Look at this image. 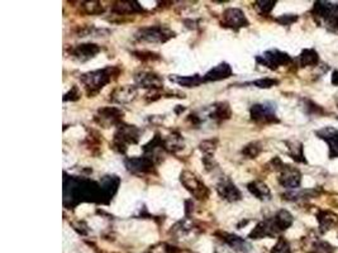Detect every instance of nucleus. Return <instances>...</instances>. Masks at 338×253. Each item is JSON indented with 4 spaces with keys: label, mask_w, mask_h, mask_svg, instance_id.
Returning a JSON list of instances; mask_svg holds the SVG:
<instances>
[{
    "label": "nucleus",
    "mask_w": 338,
    "mask_h": 253,
    "mask_svg": "<svg viewBox=\"0 0 338 253\" xmlns=\"http://www.w3.org/2000/svg\"><path fill=\"white\" fill-rule=\"evenodd\" d=\"M271 253H291L290 245H289V243L284 238H279L278 243L272 248Z\"/></svg>",
    "instance_id": "27"
},
{
    "label": "nucleus",
    "mask_w": 338,
    "mask_h": 253,
    "mask_svg": "<svg viewBox=\"0 0 338 253\" xmlns=\"http://www.w3.org/2000/svg\"><path fill=\"white\" fill-rule=\"evenodd\" d=\"M117 69H108L104 70H98V71L89 72V74H85L81 76V81L84 82V85L86 86L87 92L89 94H94V92H98L101 87L105 86L109 81L111 80V75L113 71H116Z\"/></svg>",
    "instance_id": "2"
},
{
    "label": "nucleus",
    "mask_w": 338,
    "mask_h": 253,
    "mask_svg": "<svg viewBox=\"0 0 338 253\" xmlns=\"http://www.w3.org/2000/svg\"><path fill=\"white\" fill-rule=\"evenodd\" d=\"M222 239L224 240V242L227 243L230 247H232L233 249L238 250V252L249 253V252H251V249H252L251 244H250L247 240L243 239V238L238 237V235L227 234V233H224V234H223Z\"/></svg>",
    "instance_id": "14"
},
{
    "label": "nucleus",
    "mask_w": 338,
    "mask_h": 253,
    "mask_svg": "<svg viewBox=\"0 0 338 253\" xmlns=\"http://www.w3.org/2000/svg\"><path fill=\"white\" fill-rule=\"evenodd\" d=\"M126 167L132 172H150L153 169V162L148 157L128 158L126 160Z\"/></svg>",
    "instance_id": "11"
},
{
    "label": "nucleus",
    "mask_w": 338,
    "mask_h": 253,
    "mask_svg": "<svg viewBox=\"0 0 338 253\" xmlns=\"http://www.w3.org/2000/svg\"><path fill=\"white\" fill-rule=\"evenodd\" d=\"M100 51V48L93 43H87V45H80L72 50V55L80 61H87L93 58L96 53Z\"/></svg>",
    "instance_id": "15"
},
{
    "label": "nucleus",
    "mask_w": 338,
    "mask_h": 253,
    "mask_svg": "<svg viewBox=\"0 0 338 253\" xmlns=\"http://www.w3.org/2000/svg\"><path fill=\"white\" fill-rule=\"evenodd\" d=\"M275 4H276V2H274V0H260V2H256V8L259 9L261 14H267L271 12Z\"/></svg>",
    "instance_id": "26"
},
{
    "label": "nucleus",
    "mask_w": 338,
    "mask_h": 253,
    "mask_svg": "<svg viewBox=\"0 0 338 253\" xmlns=\"http://www.w3.org/2000/svg\"><path fill=\"white\" fill-rule=\"evenodd\" d=\"M136 95V89L132 86H122L113 92V100L117 103H128L133 100Z\"/></svg>",
    "instance_id": "18"
},
{
    "label": "nucleus",
    "mask_w": 338,
    "mask_h": 253,
    "mask_svg": "<svg viewBox=\"0 0 338 253\" xmlns=\"http://www.w3.org/2000/svg\"><path fill=\"white\" fill-rule=\"evenodd\" d=\"M243 153L246 156H249V157H256L260 153V146L257 143H251V145H249L243 150Z\"/></svg>",
    "instance_id": "31"
},
{
    "label": "nucleus",
    "mask_w": 338,
    "mask_h": 253,
    "mask_svg": "<svg viewBox=\"0 0 338 253\" xmlns=\"http://www.w3.org/2000/svg\"><path fill=\"white\" fill-rule=\"evenodd\" d=\"M251 118L261 123H270L276 120L275 116V105L270 103L256 104L251 108Z\"/></svg>",
    "instance_id": "6"
},
{
    "label": "nucleus",
    "mask_w": 338,
    "mask_h": 253,
    "mask_svg": "<svg viewBox=\"0 0 338 253\" xmlns=\"http://www.w3.org/2000/svg\"><path fill=\"white\" fill-rule=\"evenodd\" d=\"M123 115V111L119 110L118 108H104L100 109L98 113V118L100 119L99 123L104 125H110V124L117 123Z\"/></svg>",
    "instance_id": "16"
},
{
    "label": "nucleus",
    "mask_w": 338,
    "mask_h": 253,
    "mask_svg": "<svg viewBox=\"0 0 338 253\" xmlns=\"http://www.w3.org/2000/svg\"><path fill=\"white\" fill-rule=\"evenodd\" d=\"M204 81H205L204 77H200L199 75H194V76H185V77H177L176 79L177 84L182 85V86H186V87H195Z\"/></svg>",
    "instance_id": "25"
},
{
    "label": "nucleus",
    "mask_w": 338,
    "mask_h": 253,
    "mask_svg": "<svg viewBox=\"0 0 338 253\" xmlns=\"http://www.w3.org/2000/svg\"><path fill=\"white\" fill-rule=\"evenodd\" d=\"M291 61L290 56L285 52H281L278 50L267 51L264 55L257 57V62L262 63L265 66L270 67V69H276V67L281 66V65H288Z\"/></svg>",
    "instance_id": "4"
},
{
    "label": "nucleus",
    "mask_w": 338,
    "mask_h": 253,
    "mask_svg": "<svg viewBox=\"0 0 338 253\" xmlns=\"http://www.w3.org/2000/svg\"><path fill=\"white\" fill-rule=\"evenodd\" d=\"M138 38L145 40L147 42H166L171 37H174V32L165 27H146L138 32Z\"/></svg>",
    "instance_id": "3"
},
{
    "label": "nucleus",
    "mask_w": 338,
    "mask_h": 253,
    "mask_svg": "<svg viewBox=\"0 0 338 253\" xmlns=\"http://www.w3.org/2000/svg\"><path fill=\"white\" fill-rule=\"evenodd\" d=\"M290 148V155L291 157L294 158V160H296V161H304L303 158V148H301V145H299V143H294Z\"/></svg>",
    "instance_id": "29"
},
{
    "label": "nucleus",
    "mask_w": 338,
    "mask_h": 253,
    "mask_svg": "<svg viewBox=\"0 0 338 253\" xmlns=\"http://www.w3.org/2000/svg\"><path fill=\"white\" fill-rule=\"evenodd\" d=\"M138 85L143 87H161L162 86V79L156 74L152 72H143V74L137 75L136 77Z\"/></svg>",
    "instance_id": "17"
},
{
    "label": "nucleus",
    "mask_w": 338,
    "mask_h": 253,
    "mask_svg": "<svg viewBox=\"0 0 338 253\" xmlns=\"http://www.w3.org/2000/svg\"><path fill=\"white\" fill-rule=\"evenodd\" d=\"M252 84L257 87H261V89H269V87H272L274 85L278 84V81H276V80H272V79H261V80H257V81L252 82Z\"/></svg>",
    "instance_id": "30"
},
{
    "label": "nucleus",
    "mask_w": 338,
    "mask_h": 253,
    "mask_svg": "<svg viewBox=\"0 0 338 253\" xmlns=\"http://www.w3.org/2000/svg\"><path fill=\"white\" fill-rule=\"evenodd\" d=\"M84 8L86 9V13L89 14H99L104 11L103 7L98 2H93V3H84Z\"/></svg>",
    "instance_id": "28"
},
{
    "label": "nucleus",
    "mask_w": 338,
    "mask_h": 253,
    "mask_svg": "<svg viewBox=\"0 0 338 253\" xmlns=\"http://www.w3.org/2000/svg\"><path fill=\"white\" fill-rule=\"evenodd\" d=\"M79 96H80V91H79V89L75 86V87H72V91H70L69 94L65 95L64 100L66 101V100H69V99H71V100H77V99H79Z\"/></svg>",
    "instance_id": "33"
},
{
    "label": "nucleus",
    "mask_w": 338,
    "mask_h": 253,
    "mask_svg": "<svg viewBox=\"0 0 338 253\" xmlns=\"http://www.w3.org/2000/svg\"><path fill=\"white\" fill-rule=\"evenodd\" d=\"M317 136L329 145L330 158L338 157V131L334 128H324L322 131H318Z\"/></svg>",
    "instance_id": "10"
},
{
    "label": "nucleus",
    "mask_w": 338,
    "mask_h": 253,
    "mask_svg": "<svg viewBox=\"0 0 338 253\" xmlns=\"http://www.w3.org/2000/svg\"><path fill=\"white\" fill-rule=\"evenodd\" d=\"M249 190L252 195H255L256 198L261 199V200L270 199V196H271L270 189L267 187V185L264 184V182H260V181L251 182V184L249 185Z\"/></svg>",
    "instance_id": "20"
},
{
    "label": "nucleus",
    "mask_w": 338,
    "mask_h": 253,
    "mask_svg": "<svg viewBox=\"0 0 338 253\" xmlns=\"http://www.w3.org/2000/svg\"><path fill=\"white\" fill-rule=\"evenodd\" d=\"M272 220H274V224L276 227V229L279 232H281V230H285L290 227L291 223H293V216H291V214L289 211L280 210L274 216Z\"/></svg>",
    "instance_id": "19"
},
{
    "label": "nucleus",
    "mask_w": 338,
    "mask_h": 253,
    "mask_svg": "<svg viewBox=\"0 0 338 253\" xmlns=\"http://www.w3.org/2000/svg\"><path fill=\"white\" fill-rule=\"evenodd\" d=\"M279 181L286 189H296L300 185L301 175L296 169H293L290 166H286L283 169Z\"/></svg>",
    "instance_id": "9"
},
{
    "label": "nucleus",
    "mask_w": 338,
    "mask_h": 253,
    "mask_svg": "<svg viewBox=\"0 0 338 253\" xmlns=\"http://www.w3.org/2000/svg\"><path fill=\"white\" fill-rule=\"evenodd\" d=\"M332 84L338 85V71H334L332 75Z\"/></svg>",
    "instance_id": "35"
},
{
    "label": "nucleus",
    "mask_w": 338,
    "mask_h": 253,
    "mask_svg": "<svg viewBox=\"0 0 338 253\" xmlns=\"http://www.w3.org/2000/svg\"><path fill=\"white\" fill-rule=\"evenodd\" d=\"M181 182L184 184V186L193 194L195 198L198 199H204L208 196V190L206 187L201 184L198 180V177L195 175H193L191 172H182L181 174Z\"/></svg>",
    "instance_id": "5"
},
{
    "label": "nucleus",
    "mask_w": 338,
    "mask_h": 253,
    "mask_svg": "<svg viewBox=\"0 0 338 253\" xmlns=\"http://www.w3.org/2000/svg\"><path fill=\"white\" fill-rule=\"evenodd\" d=\"M218 193L222 198H224L226 200L230 201H237L241 199V193L240 190L235 186L231 181H220L217 186Z\"/></svg>",
    "instance_id": "12"
},
{
    "label": "nucleus",
    "mask_w": 338,
    "mask_h": 253,
    "mask_svg": "<svg viewBox=\"0 0 338 253\" xmlns=\"http://www.w3.org/2000/svg\"><path fill=\"white\" fill-rule=\"evenodd\" d=\"M140 140V131L132 125L119 128L116 135V145L118 147H126V143H137Z\"/></svg>",
    "instance_id": "8"
},
{
    "label": "nucleus",
    "mask_w": 338,
    "mask_h": 253,
    "mask_svg": "<svg viewBox=\"0 0 338 253\" xmlns=\"http://www.w3.org/2000/svg\"><path fill=\"white\" fill-rule=\"evenodd\" d=\"M337 219H338V216L335 215V214H333L332 211H320V213L318 214L319 227L322 228L323 232H324V230L330 229V228H332L333 225L337 223Z\"/></svg>",
    "instance_id": "21"
},
{
    "label": "nucleus",
    "mask_w": 338,
    "mask_h": 253,
    "mask_svg": "<svg viewBox=\"0 0 338 253\" xmlns=\"http://www.w3.org/2000/svg\"><path fill=\"white\" fill-rule=\"evenodd\" d=\"M223 21H224V26L230 28H242V27L249 26V21L245 17V13L236 8L227 9L223 16Z\"/></svg>",
    "instance_id": "7"
},
{
    "label": "nucleus",
    "mask_w": 338,
    "mask_h": 253,
    "mask_svg": "<svg viewBox=\"0 0 338 253\" xmlns=\"http://www.w3.org/2000/svg\"><path fill=\"white\" fill-rule=\"evenodd\" d=\"M313 16L318 21H323L327 28L338 31V4L330 2H317L313 8Z\"/></svg>",
    "instance_id": "1"
},
{
    "label": "nucleus",
    "mask_w": 338,
    "mask_h": 253,
    "mask_svg": "<svg viewBox=\"0 0 338 253\" xmlns=\"http://www.w3.org/2000/svg\"><path fill=\"white\" fill-rule=\"evenodd\" d=\"M315 252L317 253H332L333 247L329 244V243L319 242V243H317V245H315Z\"/></svg>",
    "instance_id": "32"
},
{
    "label": "nucleus",
    "mask_w": 338,
    "mask_h": 253,
    "mask_svg": "<svg viewBox=\"0 0 338 253\" xmlns=\"http://www.w3.org/2000/svg\"><path fill=\"white\" fill-rule=\"evenodd\" d=\"M230 115H231L230 106H228L226 103H220L218 104V105L213 106V111L210 113V118L220 119V120L230 118Z\"/></svg>",
    "instance_id": "24"
},
{
    "label": "nucleus",
    "mask_w": 338,
    "mask_h": 253,
    "mask_svg": "<svg viewBox=\"0 0 338 253\" xmlns=\"http://www.w3.org/2000/svg\"><path fill=\"white\" fill-rule=\"evenodd\" d=\"M232 75V69L228 63L223 62L218 66H215L214 69H211L208 74L204 76L205 81H219V80L228 79V77Z\"/></svg>",
    "instance_id": "13"
},
{
    "label": "nucleus",
    "mask_w": 338,
    "mask_h": 253,
    "mask_svg": "<svg viewBox=\"0 0 338 253\" xmlns=\"http://www.w3.org/2000/svg\"><path fill=\"white\" fill-rule=\"evenodd\" d=\"M117 6L113 7V11L117 12L118 14H127V13H135V12L143 11V8H141L138 6V3L136 2H123V3H116Z\"/></svg>",
    "instance_id": "22"
},
{
    "label": "nucleus",
    "mask_w": 338,
    "mask_h": 253,
    "mask_svg": "<svg viewBox=\"0 0 338 253\" xmlns=\"http://www.w3.org/2000/svg\"><path fill=\"white\" fill-rule=\"evenodd\" d=\"M296 19H298V17H295V16H284V17H281V18H279L278 21L283 24H290V23H293V22H295Z\"/></svg>",
    "instance_id": "34"
},
{
    "label": "nucleus",
    "mask_w": 338,
    "mask_h": 253,
    "mask_svg": "<svg viewBox=\"0 0 338 253\" xmlns=\"http://www.w3.org/2000/svg\"><path fill=\"white\" fill-rule=\"evenodd\" d=\"M299 61H300L301 66H314L318 63L319 58L314 50H304L299 57Z\"/></svg>",
    "instance_id": "23"
}]
</instances>
